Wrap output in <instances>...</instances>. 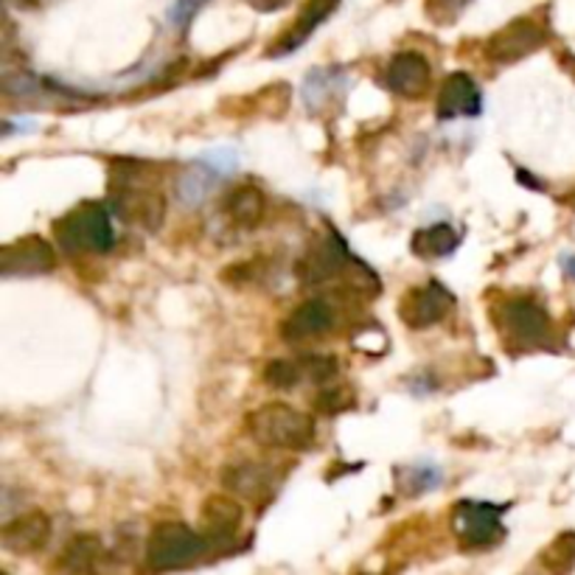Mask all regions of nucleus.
Returning <instances> with one entry per match:
<instances>
[{"label": "nucleus", "mask_w": 575, "mask_h": 575, "mask_svg": "<svg viewBox=\"0 0 575 575\" xmlns=\"http://www.w3.org/2000/svg\"><path fill=\"white\" fill-rule=\"evenodd\" d=\"M335 326V309L328 307V301L323 298H312V301H303L301 307L289 312L287 321L282 323V337L287 342H301L309 340H321L323 335H328Z\"/></svg>", "instance_id": "2eb2a0df"}, {"label": "nucleus", "mask_w": 575, "mask_h": 575, "mask_svg": "<svg viewBox=\"0 0 575 575\" xmlns=\"http://www.w3.org/2000/svg\"><path fill=\"white\" fill-rule=\"evenodd\" d=\"M357 264H360V259H354V255L348 253L342 236L332 234L315 253L303 261L301 275L307 284H323L337 278V275H346V270L357 267Z\"/></svg>", "instance_id": "a211bd4d"}, {"label": "nucleus", "mask_w": 575, "mask_h": 575, "mask_svg": "<svg viewBox=\"0 0 575 575\" xmlns=\"http://www.w3.org/2000/svg\"><path fill=\"white\" fill-rule=\"evenodd\" d=\"M348 90V76L342 67L337 65H321L312 67L303 79L301 87V99L307 104L309 113L321 115L323 110L337 108L342 99H346Z\"/></svg>", "instance_id": "f3484780"}, {"label": "nucleus", "mask_w": 575, "mask_h": 575, "mask_svg": "<svg viewBox=\"0 0 575 575\" xmlns=\"http://www.w3.org/2000/svg\"><path fill=\"white\" fill-rule=\"evenodd\" d=\"M505 505L486 500H461L452 511V530L466 550H483L497 545L505 536Z\"/></svg>", "instance_id": "423d86ee"}, {"label": "nucleus", "mask_w": 575, "mask_h": 575, "mask_svg": "<svg viewBox=\"0 0 575 575\" xmlns=\"http://www.w3.org/2000/svg\"><path fill=\"white\" fill-rule=\"evenodd\" d=\"M208 550L205 536L183 522H161L147 539V562L152 570H180L195 564Z\"/></svg>", "instance_id": "39448f33"}, {"label": "nucleus", "mask_w": 575, "mask_h": 575, "mask_svg": "<svg viewBox=\"0 0 575 575\" xmlns=\"http://www.w3.org/2000/svg\"><path fill=\"white\" fill-rule=\"evenodd\" d=\"M54 267V248L42 236H23V239L3 245V250H0L3 278H32V275L51 273Z\"/></svg>", "instance_id": "1a4fd4ad"}, {"label": "nucleus", "mask_w": 575, "mask_h": 575, "mask_svg": "<svg viewBox=\"0 0 575 575\" xmlns=\"http://www.w3.org/2000/svg\"><path fill=\"white\" fill-rule=\"evenodd\" d=\"M208 0H174V7L168 9V23L180 34L188 32V26L195 23L197 12L205 7Z\"/></svg>", "instance_id": "cd10ccee"}, {"label": "nucleus", "mask_w": 575, "mask_h": 575, "mask_svg": "<svg viewBox=\"0 0 575 575\" xmlns=\"http://www.w3.org/2000/svg\"><path fill=\"white\" fill-rule=\"evenodd\" d=\"M101 555V542L96 536L82 534L71 539L65 550L60 555V567L62 570H76V573H85V570H93L96 562Z\"/></svg>", "instance_id": "4be33fe9"}, {"label": "nucleus", "mask_w": 575, "mask_h": 575, "mask_svg": "<svg viewBox=\"0 0 575 575\" xmlns=\"http://www.w3.org/2000/svg\"><path fill=\"white\" fill-rule=\"evenodd\" d=\"M483 110V93L477 82L468 74L458 71L443 79L441 90H438V101H435V113L441 121L452 118H475Z\"/></svg>", "instance_id": "ddd939ff"}, {"label": "nucleus", "mask_w": 575, "mask_h": 575, "mask_svg": "<svg viewBox=\"0 0 575 575\" xmlns=\"http://www.w3.org/2000/svg\"><path fill=\"white\" fill-rule=\"evenodd\" d=\"M245 509L228 495L208 497L200 511V534L205 536L208 548H225L234 542L236 530L241 528Z\"/></svg>", "instance_id": "9b49d317"}, {"label": "nucleus", "mask_w": 575, "mask_h": 575, "mask_svg": "<svg viewBox=\"0 0 575 575\" xmlns=\"http://www.w3.org/2000/svg\"><path fill=\"white\" fill-rule=\"evenodd\" d=\"M248 3L259 9V12H273V9H282L287 0H248Z\"/></svg>", "instance_id": "c756f323"}, {"label": "nucleus", "mask_w": 575, "mask_h": 575, "mask_svg": "<svg viewBox=\"0 0 575 575\" xmlns=\"http://www.w3.org/2000/svg\"><path fill=\"white\" fill-rule=\"evenodd\" d=\"M110 211L138 228L158 230L166 216L161 172L141 161H118L110 172Z\"/></svg>", "instance_id": "f257e3e1"}, {"label": "nucleus", "mask_w": 575, "mask_h": 575, "mask_svg": "<svg viewBox=\"0 0 575 575\" xmlns=\"http://www.w3.org/2000/svg\"><path fill=\"white\" fill-rule=\"evenodd\" d=\"M267 211V200L261 195V188L255 186H239L225 197V214L239 228H255L264 220Z\"/></svg>", "instance_id": "aec40b11"}, {"label": "nucleus", "mask_w": 575, "mask_h": 575, "mask_svg": "<svg viewBox=\"0 0 575 575\" xmlns=\"http://www.w3.org/2000/svg\"><path fill=\"white\" fill-rule=\"evenodd\" d=\"M354 408V393L351 388H328L315 396V410L321 415H337Z\"/></svg>", "instance_id": "a878e982"}, {"label": "nucleus", "mask_w": 575, "mask_h": 575, "mask_svg": "<svg viewBox=\"0 0 575 575\" xmlns=\"http://www.w3.org/2000/svg\"><path fill=\"white\" fill-rule=\"evenodd\" d=\"M307 376L301 360H273L264 365V382L275 390H289Z\"/></svg>", "instance_id": "b1692460"}, {"label": "nucleus", "mask_w": 575, "mask_h": 575, "mask_svg": "<svg viewBox=\"0 0 575 575\" xmlns=\"http://www.w3.org/2000/svg\"><path fill=\"white\" fill-rule=\"evenodd\" d=\"M54 236L65 253H108L115 245L113 211L101 202H82L71 214L54 222Z\"/></svg>", "instance_id": "7ed1b4c3"}, {"label": "nucleus", "mask_w": 575, "mask_h": 575, "mask_svg": "<svg viewBox=\"0 0 575 575\" xmlns=\"http://www.w3.org/2000/svg\"><path fill=\"white\" fill-rule=\"evenodd\" d=\"M455 307V295L449 292L441 282H427L408 289L399 301V321L413 332L441 323L449 315V309Z\"/></svg>", "instance_id": "6e6552de"}, {"label": "nucleus", "mask_w": 575, "mask_h": 575, "mask_svg": "<svg viewBox=\"0 0 575 575\" xmlns=\"http://www.w3.org/2000/svg\"><path fill=\"white\" fill-rule=\"evenodd\" d=\"M564 273L575 278V259H564Z\"/></svg>", "instance_id": "7c9ffc66"}, {"label": "nucleus", "mask_w": 575, "mask_h": 575, "mask_svg": "<svg viewBox=\"0 0 575 575\" xmlns=\"http://www.w3.org/2000/svg\"><path fill=\"white\" fill-rule=\"evenodd\" d=\"M51 539V516L46 511H26L3 525V548L12 553H40Z\"/></svg>", "instance_id": "6ab92c4d"}, {"label": "nucleus", "mask_w": 575, "mask_h": 575, "mask_svg": "<svg viewBox=\"0 0 575 575\" xmlns=\"http://www.w3.org/2000/svg\"><path fill=\"white\" fill-rule=\"evenodd\" d=\"M396 477H399V489L404 495L415 497L424 495V491H433L441 486V468L433 466V463H413V466L396 468Z\"/></svg>", "instance_id": "5701e85b"}, {"label": "nucleus", "mask_w": 575, "mask_h": 575, "mask_svg": "<svg viewBox=\"0 0 575 575\" xmlns=\"http://www.w3.org/2000/svg\"><path fill=\"white\" fill-rule=\"evenodd\" d=\"M248 433L255 443L267 449H287V452H307L317 441L315 418L303 410L284 402L261 404L248 415Z\"/></svg>", "instance_id": "f03ea898"}, {"label": "nucleus", "mask_w": 575, "mask_h": 575, "mask_svg": "<svg viewBox=\"0 0 575 575\" xmlns=\"http://www.w3.org/2000/svg\"><path fill=\"white\" fill-rule=\"evenodd\" d=\"M337 7H340V0H307L292 26L275 40L273 48H267V57L278 60V57H287L292 54V51H298V48L337 12Z\"/></svg>", "instance_id": "4468645a"}, {"label": "nucleus", "mask_w": 575, "mask_h": 575, "mask_svg": "<svg viewBox=\"0 0 575 575\" xmlns=\"http://www.w3.org/2000/svg\"><path fill=\"white\" fill-rule=\"evenodd\" d=\"M468 3L472 0H427L424 9H427L429 21L438 23V26H449V23H455L461 17Z\"/></svg>", "instance_id": "bb28decb"}, {"label": "nucleus", "mask_w": 575, "mask_h": 575, "mask_svg": "<svg viewBox=\"0 0 575 575\" xmlns=\"http://www.w3.org/2000/svg\"><path fill=\"white\" fill-rule=\"evenodd\" d=\"M236 166H239V158H236L234 149H214V152H208L205 158L195 161L180 174V180H177V197H180L183 205L188 208L200 205V202L214 191L216 183H220L222 177H228Z\"/></svg>", "instance_id": "0eeeda50"}, {"label": "nucleus", "mask_w": 575, "mask_h": 575, "mask_svg": "<svg viewBox=\"0 0 575 575\" xmlns=\"http://www.w3.org/2000/svg\"><path fill=\"white\" fill-rule=\"evenodd\" d=\"M458 245H461V236L447 222L429 225V228L413 236V253L422 255V259H447V255L455 253Z\"/></svg>", "instance_id": "412c9836"}, {"label": "nucleus", "mask_w": 575, "mask_h": 575, "mask_svg": "<svg viewBox=\"0 0 575 575\" xmlns=\"http://www.w3.org/2000/svg\"><path fill=\"white\" fill-rule=\"evenodd\" d=\"M303 371H307L309 379H315L317 385H323V382L335 379L337 371H340V362L335 360V357H303Z\"/></svg>", "instance_id": "c85d7f7f"}, {"label": "nucleus", "mask_w": 575, "mask_h": 575, "mask_svg": "<svg viewBox=\"0 0 575 575\" xmlns=\"http://www.w3.org/2000/svg\"><path fill=\"white\" fill-rule=\"evenodd\" d=\"M491 317L500 326L502 340L511 348L522 351H534V348L553 346V321H550L548 309L528 295H516L497 307Z\"/></svg>", "instance_id": "20e7f679"}, {"label": "nucleus", "mask_w": 575, "mask_h": 575, "mask_svg": "<svg viewBox=\"0 0 575 575\" xmlns=\"http://www.w3.org/2000/svg\"><path fill=\"white\" fill-rule=\"evenodd\" d=\"M545 46V28L539 23L522 17V21L509 23L505 28L491 37L486 42V57L491 62H500V65H509V62H520L525 57H530L534 51Z\"/></svg>", "instance_id": "9d476101"}, {"label": "nucleus", "mask_w": 575, "mask_h": 575, "mask_svg": "<svg viewBox=\"0 0 575 575\" xmlns=\"http://www.w3.org/2000/svg\"><path fill=\"white\" fill-rule=\"evenodd\" d=\"M542 564L548 570H570L575 564V534H562L545 550Z\"/></svg>", "instance_id": "393cba45"}, {"label": "nucleus", "mask_w": 575, "mask_h": 575, "mask_svg": "<svg viewBox=\"0 0 575 575\" xmlns=\"http://www.w3.org/2000/svg\"><path fill=\"white\" fill-rule=\"evenodd\" d=\"M385 87L402 99L427 96V90L433 87V67H429L427 57L415 54V51L396 54L385 67Z\"/></svg>", "instance_id": "f8f14e48"}, {"label": "nucleus", "mask_w": 575, "mask_h": 575, "mask_svg": "<svg viewBox=\"0 0 575 575\" xmlns=\"http://www.w3.org/2000/svg\"><path fill=\"white\" fill-rule=\"evenodd\" d=\"M222 483H225V489H230L234 495L245 497V500L253 502V505H261V502H267L270 497H273L278 477L273 475V468L264 461H239L230 463V466L222 472Z\"/></svg>", "instance_id": "dca6fc26"}]
</instances>
